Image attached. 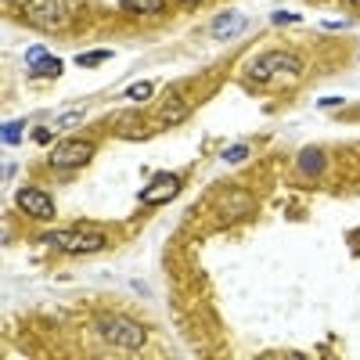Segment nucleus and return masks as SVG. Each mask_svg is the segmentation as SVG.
I'll list each match as a JSON object with an SVG mask.
<instances>
[{"mask_svg": "<svg viewBox=\"0 0 360 360\" xmlns=\"http://www.w3.org/2000/svg\"><path fill=\"white\" fill-rule=\"evenodd\" d=\"M274 72L299 76V72H303V58H295V54H281V51H274V54H259L256 62L245 69V79H249V83H263V79H270Z\"/></svg>", "mask_w": 360, "mask_h": 360, "instance_id": "obj_1", "label": "nucleus"}, {"mask_svg": "<svg viewBox=\"0 0 360 360\" xmlns=\"http://www.w3.org/2000/svg\"><path fill=\"white\" fill-rule=\"evenodd\" d=\"M98 328H101V339L119 346V349H141L144 346V328L134 324L130 317H105Z\"/></svg>", "mask_w": 360, "mask_h": 360, "instance_id": "obj_2", "label": "nucleus"}, {"mask_svg": "<svg viewBox=\"0 0 360 360\" xmlns=\"http://www.w3.org/2000/svg\"><path fill=\"white\" fill-rule=\"evenodd\" d=\"M25 18L54 33L69 22V0H25Z\"/></svg>", "mask_w": 360, "mask_h": 360, "instance_id": "obj_3", "label": "nucleus"}, {"mask_svg": "<svg viewBox=\"0 0 360 360\" xmlns=\"http://www.w3.org/2000/svg\"><path fill=\"white\" fill-rule=\"evenodd\" d=\"M47 242L65 252H98L105 245V234L101 231H51Z\"/></svg>", "mask_w": 360, "mask_h": 360, "instance_id": "obj_4", "label": "nucleus"}, {"mask_svg": "<svg viewBox=\"0 0 360 360\" xmlns=\"http://www.w3.org/2000/svg\"><path fill=\"white\" fill-rule=\"evenodd\" d=\"M94 159V144L90 141H62L51 152V166L54 169H79Z\"/></svg>", "mask_w": 360, "mask_h": 360, "instance_id": "obj_5", "label": "nucleus"}, {"mask_svg": "<svg viewBox=\"0 0 360 360\" xmlns=\"http://www.w3.org/2000/svg\"><path fill=\"white\" fill-rule=\"evenodd\" d=\"M15 202H18L22 213L37 217V220H51V217H54V202H51V195L40 191V188H22V191L15 195Z\"/></svg>", "mask_w": 360, "mask_h": 360, "instance_id": "obj_6", "label": "nucleus"}, {"mask_svg": "<svg viewBox=\"0 0 360 360\" xmlns=\"http://www.w3.org/2000/svg\"><path fill=\"white\" fill-rule=\"evenodd\" d=\"M176 191H180V176H173V173H159V176H155L137 198H141L144 205H155V202H169V198H176Z\"/></svg>", "mask_w": 360, "mask_h": 360, "instance_id": "obj_7", "label": "nucleus"}, {"mask_svg": "<svg viewBox=\"0 0 360 360\" xmlns=\"http://www.w3.org/2000/svg\"><path fill=\"white\" fill-rule=\"evenodd\" d=\"M25 62H29V69L33 72H44V76H62V62L51 54V51H44V47H29L25 51Z\"/></svg>", "mask_w": 360, "mask_h": 360, "instance_id": "obj_8", "label": "nucleus"}, {"mask_svg": "<svg viewBox=\"0 0 360 360\" xmlns=\"http://www.w3.org/2000/svg\"><path fill=\"white\" fill-rule=\"evenodd\" d=\"M252 209V198L245 195V191H231L224 202H220V217H224V224H231V220H238V217H245Z\"/></svg>", "mask_w": 360, "mask_h": 360, "instance_id": "obj_9", "label": "nucleus"}, {"mask_svg": "<svg viewBox=\"0 0 360 360\" xmlns=\"http://www.w3.org/2000/svg\"><path fill=\"white\" fill-rule=\"evenodd\" d=\"M245 29V15H238V11H227V15H217L213 18V37L217 40H231L238 37Z\"/></svg>", "mask_w": 360, "mask_h": 360, "instance_id": "obj_10", "label": "nucleus"}, {"mask_svg": "<svg viewBox=\"0 0 360 360\" xmlns=\"http://www.w3.org/2000/svg\"><path fill=\"white\" fill-rule=\"evenodd\" d=\"M159 115H162V119H159V127H176L180 119L188 115V105L180 101V98H169V105H166V108H162Z\"/></svg>", "mask_w": 360, "mask_h": 360, "instance_id": "obj_11", "label": "nucleus"}, {"mask_svg": "<svg viewBox=\"0 0 360 360\" xmlns=\"http://www.w3.org/2000/svg\"><path fill=\"white\" fill-rule=\"evenodd\" d=\"M299 169H303V173H310V176L324 173V155L317 152V148H307V152L299 155Z\"/></svg>", "mask_w": 360, "mask_h": 360, "instance_id": "obj_12", "label": "nucleus"}, {"mask_svg": "<svg viewBox=\"0 0 360 360\" xmlns=\"http://www.w3.org/2000/svg\"><path fill=\"white\" fill-rule=\"evenodd\" d=\"M123 4L130 11H137V15H152V11H162L166 0H123Z\"/></svg>", "mask_w": 360, "mask_h": 360, "instance_id": "obj_13", "label": "nucleus"}, {"mask_svg": "<svg viewBox=\"0 0 360 360\" xmlns=\"http://www.w3.org/2000/svg\"><path fill=\"white\" fill-rule=\"evenodd\" d=\"M112 58V51H86V54H79L76 62L83 65V69H94V65H101V62H108Z\"/></svg>", "mask_w": 360, "mask_h": 360, "instance_id": "obj_14", "label": "nucleus"}, {"mask_svg": "<svg viewBox=\"0 0 360 360\" xmlns=\"http://www.w3.org/2000/svg\"><path fill=\"white\" fill-rule=\"evenodd\" d=\"M249 155V148L245 144H234V148H227V152H224V162H242Z\"/></svg>", "mask_w": 360, "mask_h": 360, "instance_id": "obj_15", "label": "nucleus"}, {"mask_svg": "<svg viewBox=\"0 0 360 360\" xmlns=\"http://www.w3.org/2000/svg\"><path fill=\"white\" fill-rule=\"evenodd\" d=\"M130 98L134 101H148V98H152V83H134L130 86Z\"/></svg>", "mask_w": 360, "mask_h": 360, "instance_id": "obj_16", "label": "nucleus"}, {"mask_svg": "<svg viewBox=\"0 0 360 360\" xmlns=\"http://www.w3.org/2000/svg\"><path fill=\"white\" fill-rule=\"evenodd\" d=\"M18 137H22V123H8L4 127V141L8 144H18Z\"/></svg>", "mask_w": 360, "mask_h": 360, "instance_id": "obj_17", "label": "nucleus"}, {"mask_svg": "<svg viewBox=\"0 0 360 360\" xmlns=\"http://www.w3.org/2000/svg\"><path fill=\"white\" fill-rule=\"evenodd\" d=\"M33 141H37V144H47V141H51V130H47V127L33 130Z\"/></svg>", "mask_w": 360, "mask_h": 360, "instance_id": "obj_18", "label": "nucleus"}, {"mask_svg": "<svg viewBox=\"0 0 360 360\" xmlns=\"http://www.w3.org/2000/svg\"><path fill=\"white\" fill-rule=\"evenodd\" d=\"M274 22H278V25H285V22H295V15H288V11H278V15H274Z\"/></svg>", "mask_w": 360, "mask_h": 360, "instance_id": "obj_19", "label": "nucleus"}, {"mask_svg": "<svg viewBox=\"0 0 360 360\" xmlns=\"http://www.w3.org/2000/svg\"><path fill=\"white\" fill-rule=\"evenodd\" d=\"M184 4H198V0H184Z\"/></svg>", "mask_w": 360, "mask_h": 360, "instance_id": "obj_20", "label": "nucleus"}, {"mask_svg": "<svg viewBox=\"0 0 360 360\" xmlns=\"http://www.w3.org/2000/svg\"><path fill=\"white\" fill-rule=\"evenodd\" d=\"M353 4H356V8H360V0H353Z\"/></svg>", "mask_w": 360, "mask_h": 360, "instance_id": "obj_21", "label": "nucleus"}, {"mask_svg": "<svg viewBox=\"0 0 360 360\" xmlns=\"http://www.w3.org/2000/svg\"><path fill=\"white\" fill-rule=\"evenodd\" d=\"M4 4H8V0H4Z\"/></svg>", "mask_w": 360, "mask_h": 360, "instance_id": "obj_22", "label": "nucleus"}]
</instances>
